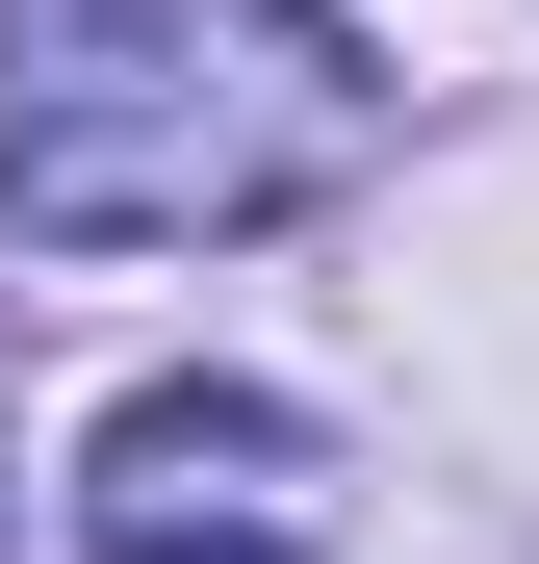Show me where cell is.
I'll return each mask as SVG.
<instances>
[{
    "mask_svg": "<svg viewBox=\"0 0 539 564\" xmlns=\"http://www.w3.org/2000/svg\"><path fill=\"white\" fill-rule=\"evenodd\" d=\"M386 154L334 0H0V231L52 257H206Z\"/></svg>",
    "mask_w": 539,
    "mask_h": 564,
    "instance_id": "obj_1",
    "label": "cell"
},
{
    "mask_svg": "<svg viewBox=\"0 0 539 564\" xmlns=\"http://www.w3.org/2000/svg\"><path fill=\"white\" fill-rule=\"evenodd\" d=\"M77 564H334L309 411H257V386H129L104 462H77Z\"/></svg>",
    "mask_w": 539,
    "mask_h": 564,
    "instance_id": "obj_2",
    "label": "cell"
}]
</instances>
